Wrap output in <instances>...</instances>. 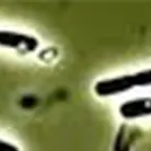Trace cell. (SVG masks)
<instances>
[{
  "instance_id": "277c9868",
  "label": "cell",
  "mask_w": 151,
  "mask_h": 151,
  "mask_svg": "<svg viewBox=\"0 0 151 151\" xmlns=\"http://www.w3.org/2000/svg\"><path fill=\"white\" fill-rule=\"evenodd\" d=\"M0 151H19V149L14 145L0 139Z\"/></svg>"
},
{
  "instance_id": "3957f363",
  "label": "cell",
  "mask_w": 151,
  "mask_h": 151,
  "mask_svg": "<svg viewBox=\"0 0 151 151\" xmlns=\"http://www.w3.org/2000/svg\"><path fill=\"white\" fill-rule=\"evenodd\" d=\"M119 114L127 119L149 116L151 114L150 99H135L132 101L125 102L119 107Z\"/></svg>"
},
{
  "instance_id": "7a4b0ae2",
  "label": "cell",
  "mask_w": 151,
  "mask_h": 151,
  "mask_svg": "<svg viewBox=\"0 0 151 151\" xmlns=\"http://www.w3.org/2000/svg\"><path fill=\"white\" fill-rule=\"evenodd\" d=\"M0 46L14 49L21 54H29L37 49L38 41L30 35L0 31Z\"/></svg>"
},
{
  "instance_id": "6da1fadb",
  "label": "cell",
  "mask_w": 151,
  "mask_h": 151,
  "mask_svg": "<svg viewBox=\"0 0 151 151\" xmlns=\"http://www.w3.org/2000/svg\"><path fill=\"white\" fill-rule=\"evenodd\" d=\"M151 83V71L136 72L134 75H126L113 79L99 81L94 86V92L99 96H112L127 92L135 87H146Z\"/></svg>"
}]
</instances>
